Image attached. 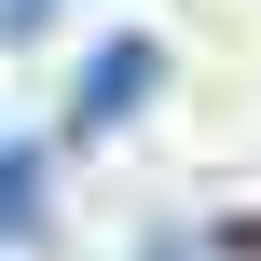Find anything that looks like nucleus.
Wrapping results in <instances>:
<instances>
[{
	"mask_svg": "<svg viewBox=\"0 0 261 261\" xmlns=\"http://www.w3.org/2000/svg\"><path fill=\"white\" fill-rule=\"evenodd\" d=\"M138 96H151V41H110V69H96L83 124H110V110H138Z\"/></svg>",
	"mask_w": 261,
	"mask_h": 261,
	"instance_id": "1",
	"label": "nucleus"
},
{
	"mask_svg": "<svg viewBox=\"0 0 261 261\" xmlns=\"http://www.w3.org/2000/svg\"><path fill=\"white\" fill-rule=\"evenodd\" d=\"M14 220H28V165L0 151V234H14Z\"/></svg>",
	"mask_w": 261,
	"mask_h": 261,
	"instance_id": "2",
	"label": "nucleus"
}]
</instances>
